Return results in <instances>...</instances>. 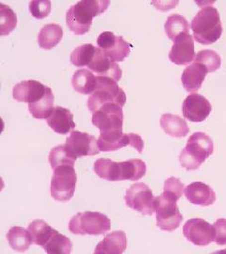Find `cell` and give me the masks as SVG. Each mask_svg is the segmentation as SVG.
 Instances as JSON below:
<instances>
[{
    "mask_svg": "<svg viewBox=\"0 0 226 254\" xmlns=\"http://www.w3.org/2000/svg\"><path fill=\"white\" fill-rule=\"evenodd\" d=\"M154 200L153 191L145 183L132 185L125 196L127 207L138 211L144 216H152L154 214Z\"/></svg>",
    "mask_w": 226,
    "mask_h": 254,
    "instance_id": "cell-9",
    "label": "cell"
},
{
    "mask_svg": "<svg viewBox=\"0 0 226 254\" xmlns=\"http://www.w3.org/2000/svg\"><path fill=\"white\" fill-rule=\"evenodd\" d=\"M28 110L35 119H47L54 110V95L50 88H47L45 96L34 104L28 105Z\"/></svg>",
    "mask_w": 226,
    "mask_h": 254,
    "instance_id": "cell-26",
    "label": "cell"
},
{
    "mask_svg": "<svg viewBox=\"0 0 226 254\" xmlns=\"http://www.w3.org/2000/svg\"><path fill=\"white\" fill-rule=\"evenodd\" d=\"M194 62L203 64L208 69V73H214L221 67V58L213 50H201L195 56Z\"/></svg>",
    "mask_w": 226,
    "mask_h": 254,
    "instance_id": "cell-34",
    "label": "cell"
},
{
    "mask_svg": "<svg viewBox=\"0 0 226 254\" xmlns=\"http://www.w3.org/2000/svg\"><path fill=\"white\" fill-rule=\"evenodd\" d=\"M47 88L44 84L36 80L20 82L13 88V98L18 102L34 104L41 100L46 93Z\"/></svg>",
    "mask_w": 226,
    "mask_h": 254,
    "instance_id": "cell-16",
    "label": "cell"
},
{
    "mask_svg": "<svg viewBox=\"0 0 226 254\" xmlns=\"http://www.w3.org/2000/svg\"><path fill=\"white\" fill-rule=\"evenodd\" d=\"M77 174L74 166L64 165L56 168L50 185L52 198L60 202L71 200L75 190Z\"/></svg>",
    "mask_w": 226,
    "mask_h": 254,
    "instance_id": "cell-8",
    "label": "cell"
},
{
    "mask_svg": "<svg viewBox=\"0 0 226 254\" xmlns=\"http://www.w3.org/2000/svg\"><path fill=\"white\" fill-rule=\"evenodd\" d=\"M95 54V46L85 44L74 49L70 55V61L75 67L89 66Z\"/></svg>",
    "mask_w": 226,
    "mask_h": 254,
    "instance_id": "cell-32",
    "label": "cell"
},
{
    "mask_svg": "<svg viewBox=\"0 0 226 254\" xmlns=\"http://www.w3.org/2000/svg\"><path fill=\"white\" fill-rule=\"evenodd\" d=\"M146 173V165L141 159H129L119 162V181H137L144 177Z\"/></svg>",
    "mask_w": 226,
    "mask_h": 254,
    "instance_id": "cell-22",
    "label": "cell"
},
{
    "mask_svg": "<svg viewBox=\"0 0 226 254\" xmlns=\"http://www.w3.org/2000/svg\"><path fill=\"white\" fill-rule=\"evenodd\" d=\"M29 10L33 17L44 19L47 17L51 11L50 1H31L29 3Z\"/></svg>",
    "mask_w": 226,
    "mask_h": 254,
    "instance_id": "cell-35",
    "label": "cell"
},
{
    "mask_svg": "<svg viewBox=\"0 0 226 254\" xmlns=\"http://www.w3.org/2000/svg\"><path fill=\"white\" fill-rule=\"evenodd\" d=\"M63 28L57 24H48L43 27L38 35V43L41 48L52 49L63 39Z\"/></svg>",
    "mask_w": 226,
    "mask_h": 254,
    "instance_id": "cell-24",
    "label": "cell"
},
{
    "mask_svg": "<svg viewBox=\"0 0 226 254\" xmlns=\"http://www.w3.org/2000/svg\"><path fill=\"white\" fill-rule=\"evenodd\" d=\"M88 67L92 73H96L98 76L109 77L115 82L120 81L123 73L119 65L109 60L98 46L95 47V54Z\"/></svg>",
    "mask_w": 226,
    "mask_h": 254,
    "instance_id": "cell-14",
    "label": "cell"
},
{
    "mask_svg": "<svg viewBox=\"0 0 226 254\" xmlns=\"http://www.w3.org/2000/svg\"><path fill=\"white\" fill-rule=\"evenodd\" d=\"M127 102V95L123 89L118 86L117 82L109 77L97 76V85L88 100V108L92 113L109 103L124 107Z\"/></svg>",
    "mask_w": 226,
    "mask_h": 254,
    "instance_id": "cell-5",
    "label": "cell"
},
{
    "mask_svg": "<svg viewBox=\"0 0 226 254\" xmlns=\"http://www.w3.org/2000/svg\"><path fill=\"white\" fill-rule=\"evenodd\" d=\"M177 201L178 200L166 192L155 198L154 212L156 213V225L163 231L173 232L180 226L183 221Z\"/></svg>",
    "mask_w": 226,
    "mask_h": 254,
    "instance_id": "cell-7",
    "label": "cell"
},
{
    "mask_svg": "<svg viewBox=\"0 0 226 254\" xmlns=\"http://www.w3.org/2000/svg\"><path fill=\"white\" fill-rule=\"evenodd\" d=\"M73 89L82 94H91L97 85V77L90 70L80 69L74 73Z\"/></svg>",
    "mask_w": 226,
    "mask_h": 254,
    "instance_id": "cell-23",
    "label": "cell"
},
{
    "mask_svg": "<svg viewBox=\"0 0 226 254\" xmlns=\"http://www.w3.org/2000/svg\"><path fill=\"white\" fill-rule=\"evenodd\" d=\"M76 159L77 158L68 150L65 144L56 146L50 151V154L48 155V161L53 170L64 165L74 166Z\"/></svg>",
    "mask_w": 226,
    "mask_h": 254,
    "instance_id": "cell-31",
    "label": "cell"
},
{
    "mask_svg": "<svg viewBox=\"0 0 226 254\" xmlns=\"http://www.w3.org/2000/svg\"><path fill=\"white\" fill-rule=\"evenodd\" d=\"M47 125L60 135H67L75 127L72 112L62 107L55 108L52 114L47 118Z\"/></svg>",
    "mask_w": 226,
    "mask_h": 254,
    "instance_id": "cell-19",
    "label": "cell"
},
{
    "mask_svg": "<svg viewBox=\"0 0 226 254\" xmlns=\"http://www.w3.org/2000/svg\"><path fill=\"white\" fill-rule=\"evenodd\" d=\"M92 124L100 130L98 147L101 152H112L130 145L128 134H123L122 107L109 103L92 114Z\"/></svg>",
    "mask_w": 226,
    "mask_h": 254,
    "instance_id": "cell-1",
    "label": "cell"
},
{
    "mask_svg": "<svg viewBox=\"0 0 226 254\" xmlns=\"http://www.w3.org/2000/svg\"><path fill=\"white\" fill-rule=\"evenodd\" d=\"M43 249L49 254H68L72 252V242L68 237L55 231L54 235Z\"/></svg>",
    "mask_w": 226,
    "mask_h": 254,
    "instance_id": "cell-30",
    "label": "cell"
},
{
    "mask_svg": "<svg viewBox=\"0 0 226 254\" xmlns=\"http://www.w3.org/2000/svg\"><path fill=\"white\" fill-rule=\"evenodd\" d=\"M169 58L172 63L179 66L188 65L194 61L195 51L193 37L190 33L178 37L174 41V45L170 51Z\"/></svg>",
    "mask_w": 226,
    "mask_h": 254,
    "instance_id": "cell-15",
    "label": "cell"
},
{
    "mask_svg": "<svg viewBox=\"0 0 226 254\" xmlns=\"http://www.w3.org/2000/svg\"><path fill=\"white\" fill-rule=\"evenodd\" d=\"M160 127L167 135L173 137H184L190 132L187 122L171 113L163 114L160 118Z\"/></svg>",
    "mask_w": 226,
    "mask_h": 254,
    "instance_id": "cell-21",
    "label": "cell"
},
{
    "mask_svg": "<svg viewBox=\"0 0 226 254\" xmlns=\"http://www.w3.org/2000/svg\"><path fill=\"white\" fill-rule=\"evenodd\" d=\"M185 196L190 203L200 206H210L216 200L214 190L205 183L193 182L184 190Z\"/></svg>",
    "mask_w": 226,
    "mask_h": 254,
    "instance_id": "cell-17",
    "label": "cell"
},
{
    "mask_svg": "<svg viewBox=\"0 0 226 254\" xmlns=\"http://www.w3.org/2000/svg\"><path fill=\"white\" fill-rule=\"evenodd\" d=\"M165 31L168 37L174 42L181 35L190 33V26L185 17L179 14H172L166 21Z\"/></svg>",
    "mask_w": 226,
    "mask_h": 254,
    "instance_id": "cell-28",
    "label": "cell"
},
{
    "mask_svg": "<svg viewBox=\"0 0 226 254\" xmlns=\"http://www.w3.org/2000/svg\"><path fill=\"white\" fill-rule=\"evenodd\" d=\"M208 73V69L203 64L194 62L184 70L182 74L181 80L184 89L188 92L198 91Z\"/></svg>",
    "mask_w": 226,
    "mask_h": 254,
    "instance_id": "cell-20",
    "label": "cell"
},
{
    "mask_svg": "<svg viewBox=\"0 0 226 254\" xmlns=\"http://www.w3.org/2000/svg\"><path fill=\"white\" fill-rule=\"evenodd\" d=\"M110 228L111 221L106 215L90 211L76 214L68 224V229L72 234L81 236L104 235Z\"/></svg>",
    "mask_w": 226,
    "mask_h": 254,
    "instance_id": "cell-6",
    "label": "cell"
},
{
    "mask_svg": "<svg viewBox=\"0 0 226 254\" xmlns=\"http://www.w3.org/2000/svg\"><path fill=\"white\" fill-rule=\"evenodd\" d=\"M212 154V139L205 133L197 132L190 136L187 145L179 155V162L187 171H194Z\"/></svg>",
    "mask_w": 226,
    "mask_h": 254,
    "instance_id": "cell-4",
    "label": "cell"
},
{
    "mask_svg": "<svg viewBox=\"0 0 226 254\" xmlns=\"http://www.w3.org/2000/svg\"><path fill=\"white\" fill-rule=\"evenodd\" d=\"M17 26V16L15 12L2 3H0V35H9Z\"/></svg>",
    "mask_w": 226,
    "mask_h": 254,
    "instance_id": "cell-33",
    "label": "cell"
},
{
    "mask_svg": "<svg viewBox=\"0 0 226 254\" xmlns=\"http://www.w3.org/2000/svg\"><path fill=\"white\" fill-rule=\"evenodd\" d=\"M65 146L76 158L93 156L101 152L95 136L79 131L71 132V135L66 138Z\"/></svg>",
    "mask_w": 226,
    "mask_h": 254,
    "instance_id": "cell-12",
    "label": "cell"
},
{
    "mask_svg": "<svg viewBox=\"0 0 226 254\" xmlns=\"http://www.w3.org/2000/svg\"><path fill=\"white\" fill-rule=\"evenodd\" d=\"M7 238L9 246L17 252H25L31 244H33L32 237L28 230L18 226L12 227L9 230Z\"/></svg>",
    "mask_w": 226,
    "mask_h": 254,
    "instance_id": "cell-27",
    "label": "cell"
},
{
    "mask_svg": "<svg viewBox=\"0 0 226 254\" xmlns=\"http://www.w3.org/2000/svg\"><path fill=\"white\" fill-rule=\"evenodd\" d=\"M97 45L104 54L114 63L123 62L130 53V45L127 41L110 31L100 34L97 38Z\"/></svg>",
    "mask_w": 226,
    "mask_h": 254,
    "instance_id": "cell-10",
    "label": "cell"
},
{
    "mask_svg": "<svg viewBox=\"0 0 226 254\" xmlns=\"http://www.w3.org/2000/svg\"><path fill=\"white\" fill-rule=\"evenodd\" d=\"M209 101L198 93L189 95L183 102V116L193 123H201L208 118L211 112Z\"/></svg>",
    "mask_w": 226,
    "mask_h": 254,
    "instance_id": "cell-13",
    "label": "cell"
},
{
    "mask_svg": "<svg viewBox=\"0 0 226 254\" xmlns=\"http://www.w3.org/2000/svg\"><path fill=\"white\" fill-rule=\"evenodd\" d=\"M109 1L84 0L72 6L66 13V25L75 35H84L90 31L92 19L109 8Z\"/></svg>",
    "mask_w": 226,
    "mask_h": 254,
    "instance_id": "cell-2",
    "label": "cell"
},
{
    "mask_svg": "<svg viewBox=\"0 0 226 254\" xmlns=\"http://www.w3.org/2000/svg\"><path fill=\"white\" fill-rule=\"evenodd\" d=\"M183 235L196 246H207L215 239V230L202 218H192L188 220L183 227Z\"/></svg>",
    "mask_w": 226,
    "mask_h": 254,
    "instance_id": "cell-11",
    "label": "cell"
},
{
    "mask_svg": "<svg viewBox=\"0 0 226 254\" xmlns=\"http://www.w3.org/2000/svg\"><path fill=\"white\" fill-rule=\"evenodd\" d=\"M184 190L185 186L178 178L170 177L164 183V192L172 195L176 200H180Z\"/></svg>",
    "mask_w": 226,
    "mask_h": 254,
    "instance_id": "cell-36",
    "label": "cell"
},
{
    "mask_svg": "<svg viewBox=\"0 0 226 254\" xmlns=\"http://www.w3.org/2000/svg\"><path fill=\"white\" fill-rule=\"evenodd\" d=\"M27 230L31 235L33 244L41 247H44L50 240V238L54 235L56 231L48 223H46L42 219L33 220L28 225Z\"/></svg>",
    "mask_w": 226,
    "mask_h": 254,
    "instance_id": "cell-25",
    "label": "cell"
},
{
    "mask_svg": "<svg viewBox=\"0 0 226 254\" xmlns=\"http://www.w3.org/2000/svg\"><path fill=\"white\" fill-rule=\"evenodd\" d=\"M93 170L102 179L119 181V162H114L109 158H100L94 162Z\"/></svg>",
    "mask_w": 226,
    "mask_h": 254,
    "instance_id": "cell-29",
    "label": "cell"
},
{
    "mask_svg": "<svg viewBox=\"0 0 226 254\" xmlns=\"http://www.w3.org/2000/svg\"><path fill=\"white\" fill-rule=\"evenodd\" d=\"M127 235L124 231H114L109 233L96 246L94 254H121L127 249Z\"/></svg>",
    "mask_w": 226,
    "mask_h": 254,
    "instance_id": "cell-18",
    "label": "cell"
},
{
    "mask_svg": "<svg viewBox=\"0 0 226 254\" xmlns=\"http://www.w3.org/2000/svg\"><path fill=\"white\" fill-rule=\"evenodd\" d=\"M215 230V243L218 245H226V219L219 218L213 224Z\"/></svg>",
    "mask_w": 226,
    "mask_h": 254,
    "instance_id": "cell-37",
    "label": "cell"
},
{
    "mask_svg": "<svg viewBox=\"0 0 226 254\" xmlns=\"http://www.w3.org/2000/svg\"><path fill=\"white\" fill-rule=\"evenodd\" d=\"M193 39L202 45H211L222 36L223 27L217 9L208 6L202 8L191 21Z\"/></svg>",
    "mask_w": 226,
    "mask_h": 254,
    "instance_id": "cell-3",
    "label": "cell"
}]
</instances>
